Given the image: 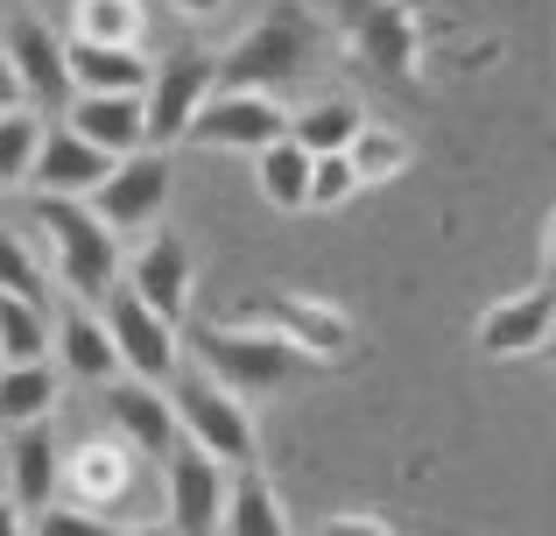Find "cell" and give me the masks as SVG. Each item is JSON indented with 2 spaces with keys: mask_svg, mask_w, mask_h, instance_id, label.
Returning a JSON list of instances; mask_svg holds the SVG:
<instances>
[{
  "mask_svg": "<svg viewBox=\"0 0 556 536\" xmlns=\"http://www.w3.org/2000/svg\"><path fill=\"white\" fill-rule=\"evenodd\" d=\"M36 141H42V113H28V107L0 113V184H28Z\"/></svg>",
  "mask_w": 556,
  "mask_h": 536,
  "instance_id": "f546056e",
  "label": "cell"
},
{
  "mask_svg": "<svg viewBox=\"0 0 556 536\" xmlns=\"http://www.w3.org/2000/svg\"><path fill=\"white\" fill-rule=\"evenodd\" d=\"M359 127H367V107H359L353 92L311 99V107H296V113H289V141H296L303 155H345Z\"/></svg>",
  "mask_w": 556,
  "mask_h": 536,
  "instance_id": "44dd1931",
  "label": "cell"
},
{
  "mask_svg": "<svg viewBox=\"0 0 556 536\" xmlns=\"http://www.w3.org/2000/svg\"><path fill=\"white\" fill-rule=\"evenodd\" d=\"M0 57H8L14 85H22V107H71V78H64V42L50 36L42 14H14L8 36H0Z\"/></svg>",
  "mask_w": 556,
  "mask_h": 536,
  "instance_id": "7c38bea8",
  "label": "cell"
},
{
  "mask_svg": "<svg viewBox=\"0 0 556 536\" xmlns=\"http://www.w3.org/2000/svg\"><path fill=\"white\" fill-rule=\"evenodd\" d=\"M163 487H169V529H177V536H218L226 487H232V473L218 466V459L177 445V452L163 459Z\"/></svg>",
  "mask_w": 556,
  "mask_h": 536,
  "instance_id": "4fadbf2b",
  "label": "cell"
},
{
  "mask_svg": "<svg viewBox=\"0 0 556 536\" xmlns=\"http://www.w3.org/2000/svg\"><path fill=\"white\" fill-rule=\"evenodd\" d=\"M22 107V85H14V71H8V57H0V113H14Z\"/></svg>",
  "mask_w": 556,
  "mask_h": 536,
  "instance_id": "e575fe53",
  "label": "cell"
},
{
  "mask_svg": "<svg viewBox=\"0 0 556 536\" xmlns=\"http://www.w3.org/2000/svg\"><path fill=\"white\" fill-rule=\"evenodd\" d=\"M218 325H247V332H268V339H282L289 353L303 360H353L359 332L353 317L339 311V303L325 297H303V289H268V297H240Z\"/></svg>",
  "mask_w": 556,
  "mask_h": 536,
  "instance_id": "5b68a950",
  "label": "cell"
},
{
  "mask_svg": "<svg viewBox=\"0 0 556 536\" xmlns=\"http://www.w3.org/2000/svg\"><path fill=\"white\" fill-rule=\"evenodd\" d=\"M56 466H64V452L50 445V424L14 431V452H8V501H14L22 515L50 509V501H56Z\"/></svg>",
  "mask_w": 556,
  "mask_h": 536,
  "instance_id": "d6986e66",
  "label": "cell"
},
{
  "mask_svg": "<svg viewBox=\"0 0 556 536\" xmlns=\"http://www.w3.org/2000/svg\"><path fill=\"white\" fill-rule=\"evenodd\" d=\"M42 353H50V311L0 297V367H36Z\"/></svg>",
  "mask_w": 556,
  "mask_h": 536,
  "instance_id": "83f0119b",
  "label": "cell"
},
{
  "mask_svg": "<svg viewBox=\"0 0 556 536\" xmlns=\"http://www.w3.org/2000/svg\"><path fill=\"white\" fill-rule=\"evenodd\" d=\"M254 184H261V198H268L275 212H303V191H311V155H303L289 135L268 141L261 163H254Z\"/></svg>",
  "mask_w": 556,
  "mask_h": 536,
  "instance_id": "d4e9b609",
  "label": "cell"
},
{
  "mask_svg": "<svg viewBox=\"0 0 556 536\" xmlns=\"http://www.w3.org/2000/svg\"><path fill=\"white\" fill-rule=\"evenodd\" d=\"M204 99H212V50L184 42V50H169L163 64H149V85H141V135H149L155 155L177 149L190 113H198Z\"/></svg>",
  "mask_w": 556,
  "mask_h": 536,
  "instance_id": "52a82bcc",
  "label": "cell"
},
{
  "mask_svg": "<svg viewBox=\"0 0 556 536\" xmlns=\"http://www.w3.org/2000/svg\"><path fill=\"white\" fill-rule=\"evenodd\" d=\"M282 135H289V107L261 92H212L184 127V141H198V149H254V155Z\"/></svg>",
  "mask_w": 556,
  "mask_h": 536,
  "instance_id": "30bf717a",
  "label": "cell"
},
{
  "mask_svg": "<svg viewBox=\"0 0 556 536\" xmlns=\"http://www.w3.org/2000/svg\"><path fill=\"white\" fill-rule=\"evenodd\" d=\"M28 226L50 240L56 283L78 297V311H99L106 289L121 283V240L92 220V205H85V198H36V205H28Z\"/></svg>",
  "mask_w": 556,
  "mask_h": 536,
  "instance_id": "7a4b0ae2",
  "label": "cell"
},
{
  "mask_svg": "<svg viewBox=\"0 0 556 536\" xmlns=\"http://www.w3.org/2000/svg\"><path fill=\"white\" fill-rule=\"evenodd\" d=\"M50 410H56V374H50V360H36V367H0V431L50 424Z\"/></svg>",
  "mask_w": 556,
  "mask_h": 536,
  "instance_id": "cb8c5ba5",
  "label": "cell"
},
{
  "mask_svg": "<svg viewBox=\"0 0 556 536\" xmlns=\"http://www.w3.org/2000/svg\"><path fill=\"white\" fill-rule=\"evenodd\" d=\"M64 78L71 92H141L149 85V57L141 50H106V42H64Z\"/></svg>",
  "mask_w": 556,
  "mask_h": 536,
  "instance_id": "ffe728a7",
  "label": "cell"
},
{
  "mask_svg": "<svg viewBox=\"0 0 556 536\" xmlns=\"http://www.w3.org/2000/svg\"><path fill=\"white\" fill-rule=\"evenodd\" d=\"M331 22H339L345 50L388 78H422V57L437 42L430 0H331Z\"/></svg>",
  "mask_w": 556,
  "mask_h": 536,
  "instance_id": "277c9868",
  "label": "cell"
},
{
  "mask_svg": "<svg viewBox=\"0 0 556 536\" xmlns=\"http://www.w3.org/2000/svg\"><path fill=\"white\" fill-rule=\"evenodd\" d=\"M22 536H113V523L92 509H71V501H50V509H36L22 523Z\"/></svg>",
  "mask_w": 556,
  "mask_h": 536,
  "instance_id": "4dcf8cb0",
  "label": "cell"
},
{
  "mask_svg": "<svg viewBox=\"0 0 556 536\" xmlns=\"http://www.w3.org/2000/svg\"><path fill=\"white\" fill-rule=\"evenodd\" d=\"M0 536H22V509H14L8 495H0Z\"/></svg>",
  "mask_w": 556,
  "mask_h": 536,
  "instance_id": "d590c367",
  "label": "cell"
},
{
  "mask_svg": "<svg viewBox=\"0 0 556 536\" xmlns=\"http://www.w3.org/2000/svg\"><path fill=\"white\" fill-rule=\"evenodd\" d=\"M169 416H177V445H190V452H204V459H218L226 473L261 466V452H254V416H247V402H232L226 388H212L198 367L169 382Z\"/></svg>",
  "mask_w": 556,
  "mask_h": 536,
  "instance_id": "8992f818",
  "label": "cell"
},
{
  "mask_svg": "<svg viewBox=\"0 0 556 536\" xmlns=\"http://www.w3.org/2000/svg\"><path fill=\"white\" fill-rule=\"evenodd\" d=\"M218 536H289V515L275 501V481L261 466L232 473L226 487V515H218Z\"/></svg>",
  "mask_w": 556,
  "mask_h": 536,
  "instance_id": "7402d4cb",
  "label": "cell"
},
{
  "mask_svg": "<svg viewBox=\"0 0 556 536\" xmlns=\"http://www.w3.org/2000/svg\"><path fill=\"white\" fill-rule=\"evenodd\" d=\"M331 50V22L311 0H275L226 57H212V92H261L282 99L289 85H303L317 71V57Z\"/></svg>",
  "mask_w": 556,
  "mask_h": 536,
  "instance_id": "6da1fadb",
  "label": "cell"
},
{
  "mask_svg": "<svg viewBox=\"0 0 556 536\" xmlns=\"http://www.w3.org/2000/svg\"><path fill=\"white\" fill-rule=\"evenodd\" d=\"M149 8L141 0H78V42H106V50H141Z\"/></svg>",
  "mask_w": 556,
  "mask_h": 536,
  "instance_id": "4316f807",
  "label": "cell"
},
{
  "mask_svg": "<svg viewBox=\"0 0 556 536\" xmlns=\"http://www.w3.org/2000/svg\"><path fill=\"white\" fill-rule=\"evenodd\" d=\"M345 163H353V177H359V184H388V177H402V170L416 163V141H408L402 127L367 121V127L353 135V149H345Z\"/></svg>",
  "mask_w": 556,
  "mask_h": 536,
  "instance_id": "484cf974",
  "label": "cell"
},
{
  "mask_svg": "<svg viewBox=\"0 0 556 536\" xmlns=\"http://www.w3.org/2000/svg\"><path fill=\"white\" fill-rule=\"evenodd\" d=\"M113 536H177L169 523H141V529H113Z\"/></svg>",
  "mask_w": 556,
  "mask_h": 536,
  "instance_id": "8d00e7d4",
  "label": "cell"
},
{
  "mask_svg": "<svg viewBox=\"0 0 556 536\" xmlns=\"http://www.w3.org/2000/svg\"><path fill=\"white\" fill-rule=\"evenodd\" d=\"M549 325H556V283L549 275H535L521 297H501V303H486L479 311V353L486 360H529V353H543L549 346Z\"/></svg>",
  "mask_w": 556,
  "mask_h": 536,
  "instance_id": "8fae6325",
  "label": "cell"
},
{
  "mask_svg": "<svg viewBox=\"0 0 556 536\" xmlns=\"http://www.w3.org/2000/svg\"><path fill=\"white\" fill-rule=\"evenodd\" d=\"M353 191H359V177H353L345 155H311V191H303V205H345Z\"/></svg>",
  "mask_w": 556,
  "mask_h": 536,
  "instance_id": "1f68e13d",
  "label": "cell"
},
{
  "mask_svg": "<svg viewBox=\"0 0 556 536\" xmlns=\"http://www.w3.org/2000/svg\"><path fill=\"white\" fill-rule=\"evenodd\" d=\"M64 127L85 141V149H99L106 163H121V155H141L149 149V135H141V92H78L64 113Z\"/></svg>",
  "mask_w": 556,
  "mask_h": 536,
  "instance_id": "9a60e30c",
  "label": "cell"
},
{
  "mask_svg": "<svg viewBox=\"0 0 556 536\" xmlns=\"http://www.w3.org/2000/svg\"><path fill=\"white\" fill-rule=\"evenodd\" d=\"M169 8H177L184 22H218V14H226L232 0H169Z\"/></svg>",
  "mask_w": 556,
  "mask_h": 536,
  "instance_id": "836d02e7",
  "label": "cell"
},
{
  "mask_svg": "<svg viewBox=\"0 0 556 536\" xmlns=\"http://www.w3.org/2000/svg\"><path fill=\"white\" fill-rule=\"evenodd\" d=\"M169 191H177V163L155 155V149H141V155H121V163L106 170V184H99L85 205H92V220L121 240V234H149V226L163 220Z\"/></svg>",
  "mask_w": 556,
  "mask_h": 536,
  "instance_id": "ba28073f",
  "label": "cell"
},
{
  "mask_svg": "<svg viewBox=\"0 0 556 536\" xmlns=\"http://www.w3.org/2000/svg\"><path fill=\"white\" fill-rule=\"evenodd\" d=\"M106 424L121 431L127 452H149V459H169L177 452V416H169V396L149 382H106Z\"/></svg>",
  "mask_w": 556,
  "mask_h": 536,
  "instance_id": "2e32d148",
  "label": "cell"
},
{
  "mask_svg": "<svg viewBox=\"0 0 556 536\" xmlns=\"http://www.w3.org/2000/svg\"><path fill=\"white\" fill-rule=\"evenodd\" d=\"M99 325H106V339H113V360H121L135 382L169 388V382L184 374V339H177V325H163L155 311H141V303L127 297L121 283H113L106 303H99Z\"/></svg>",
  "mask_w": 556,
  "mask_h": 536,
  "instance_id": "9c48e42d",
  "label": "cell"
},
{
  "mask_svg": "<svg viewBox=\"0 0 556 536\" xmlns=\"http://www.w3.org/2000/svg\"><path fill=\"white\" fill-rule=\"evenodd\" d=\"M311 536H408L402 523H388V515H367V509H345V515H325Z\"/></svg>",
  "mask_w": 556,
  "mask_h": 536,
  "instance_id": "d6a6232c",
  "label": "cell"
},
{
  "mask_svg": "<svg viewBox=\"0 0 556 536\" xmlns=\"http://www.w3.org/2000/svg\"><path fill=\"white\" fill-rule=\"evenodd\" d=\"M121 289L141 303V311H155L163 325H184V311H190V248L177 234H149L141 254L127 262Z\"/></svg>",
  "mask_w": 556,
  "mask_h": 536,
  "instance_id": "5bb4252c",
  "label": "cell"
},
{
  "mask_svg": "<svg viewBox=\"0 0 556 536\" xmlns=\"http://www.w3.org/2000/svg\"><path fill=\"white\" fill-rule=\"evenodd\" d=\"M127 487H135V452L127 445H71L64 466H56V501H71V509H106V501H121Z\"/></svg>",
  "mask_w": 556,
  "mask_h": 536,
  "instance_id": "e0dca14e",
  "label": "cell"
},
{
  "mask_svg": "<svg viewBox=\"0 0 556 536\" xmlns=\"http://www.w3.org/2000/svg\"><path fill=\"white\" fill-rule=\"evenodd\" d=\"M0 297L28 303V311H50V275H42V262L28 254V240L14 226H0Z\"/></svg>",
  "mask_w": 556,
  "mask_h": 536,
  "instance_id": "f1b7e54d",
  "label": "cell"
},
{
  "mask_svg": "<svg viewBox=\"0 0 556 536\" xmlns=\"http://www.w3.org/2000/svg\"><path fill=\"white\" fill-rule=\"evenodd\" d=\"M190 353H198V374L212 388H226L232 402H254V396H282V388H296L303 374H311V360L289 353L282 339H268V332H247V325H204L190 332Z\"/></svg>",
  "mask_w": 556,
  "mask_h": 536,
  "instance_id": "3957f363",
  "label": "cell"
},
{
  "mask_svg": "<svg viewBox=\"0 0 556 536\" xmlns=\"http://www.w3.org/2000/svg\"><path fill=\"white\" fill-rule=\"evenodd\" d=\"M56 353H64V374H78V382H92V388H106L113 374H121V360H113V339H106V325H99V311H78V303L56 317Z\"/></svg>",
  "mask_w": 556,
  "mask_h": 536,
  "instance_id": "603a6c76",
  "label": "cell"
},
{
  "mask_svg": "<svg viewBox=\"0 0 556 536\" xmlns=\"http://www.w3.org/2000/svg\"><path fill=\"white\" fill-rule=\"evenodd\" d=\"M106 155L85 149L71 127H42L36 141V163H28V184H36V198H92L99 184H106Z\"/></svg>",
  "mask_w": 556,
  "mask_h": 536,
  "instance_id": "ac0fdd59",
  "label": "cell"
}]
</instances>
